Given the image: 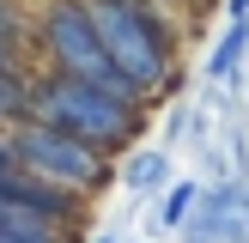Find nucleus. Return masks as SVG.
<instances>
[{
	"label": "nucleus",
	"mask_w": 249,
	"mask_h": 243,
	"mask_svg": "<svg viewBox=\"0 0 249 243\" xmlns=\"http://www.w3.org/2000/svg\"><path fill=\"white\" fill-rule=\"evenodd\" d=\"M91 12V31L104 43V55L122 67V79L158 104V97L177 91V49H182V31L170 18L164 0H85Z\"/></svg>",
	"instance_id": "1"
},
{
	"label": "nucleus",
	"mask_w": 249,
	"mask_h": 243,
	"mask_svg": "<svg viewBox=\"0 0 249 243\" xmlns=\"http://www.w3.org/2000/svg\"><path fill=\"white\" fill-rule=\"evenodd\" d=\"M146 116H152V104L116 97V91H104V85L61 79V73H43V67H36V79H31V122H49V128L73 134V140L97 146V152H109V158L134 152Z\"/></svg>",
	"instance_id": "2"
},
{
	"label": "nucleus",
	"mask_w": 249,
	"mask_h": 243,
	"mask_svg": "<svg viewBox=\"0 0 249 243\" xmlns=\"http://www.w3.org/2000/svg\"><path fill=\"white\" fill-rule=\"evenodd\" d=\"M31 61L43 73H61V79H85V85H104V91H116V97H140L128 79H122V67L104 55L85 0H43V6H36ZM140 104H146V97H140Z\"/></svg>",
	"instance_id": "3"
},
{
	"label": "nucleus",
	"mask_w": 249,
	"mask_h": 243,
	"mask_svg": "<svg viewBox=\"0 0 249 243\" xmlns=\"http://www.w3.org/2000/svg\"><path fill=\"white\" fill-rule=\"evenodd\" d=\"M12 146H18V164L24 170H36V176H49V182H61L67 194H79V201H91V194H104L109 182H116V164L122 158H109V152H97V146H85V140H73V134H61V128H49V122H12Z\"/></svg>",
	"instance_id": "4"
},
{
	"label": "nucleus",
	"mask_w": 249,
	"mask_h": 243,
	"mask_svg": "<svg viewBox=\"0 0 249 243\" xmlns=\"http://www.w3.org/2000/svg\"><path fill=\"white\" fill-rule=\"evenodd\" d=\"M182 231L189 243H249V182L219 176L213 189H201V207Z\"/></svg>",
	"instance_id": "5"
},
{
	"label": "nucleus",
	"mask_w": 249,
	"mask_h": 243,
	"mask_svg": "<svg viewBox=\"0 0 249 243\" xmlns=\"http://www.w3.org/2000/svg\"><path fill=\"white\" fill-rule=\"evenodd\" d=\"M0 194L18 201V207H31V213H43V219H61V225H79V219H85V201H79V194H67L61 182L36 176V170H24V164H12L6 176H0Z\"/></svg>",
	"instance_id": "6"
},
{
	"label": "nucleus",
	"mask_w": 249,
	"mask_h": 243,
	"mask_svg": "<svg viewBox=\"0 0 249 243\" xmlns=\"http://www.w3.org/2000/svg\"><path fill=\"white\" fill-rule=\"evenodd\" d=\"M116 182L128 194H158L170 182V146H134V152H122Z\"/></svg>",
	"instance_id": "7"
},
{
	"label": "nucleus",
	"mask_w": 249,
	"mask_h": 243,
	"mask_svg": "<svg viewBox=\"0 0 249 243\" xmlns=\"http://www.w3.org/2000/svg\"><path fill=\"white\" fill-rule=\"evenodd\" d=\"M243 61H249V18H225L213 55H207V79H213V85H231Z\"/></svg>",
	"instance_id": "8"
},
{
	"label": "nucleus",
	"mask_w": 249,
	"mask_h": 243,
	"mask_svg": "<svg viewBox=\"0 0 249 243\" xmlns=\"http://www.w3.org/2000/svg\"><path fill=\"white\" fill-rule=\"evenodd\" d=\"M195 207H201V182H164V189H158V207H152V225L158 231H182L195 219Z\"/></svg>",
	"instance_id": "9"
},
{
	"label": "nucleus",
	"mask_w": 249,
	"mask_h": 243,
	"mask_svg": "<svg viewBox=\"0 0 249 243\" xmlns=\"http://www.w3.org/2000/svg\"><path fill=\"white\" fill-rule=\"evenodd\" d=\"M31 36H36V6L31 0H0V49L31 55Z\"/></svg>",
	"instance_id": "10"
},
{
	"label": "nucleus",
	"mask_w": 249,
	"mask_h": 243,
	"mask_svg": "<svg viewBox=\"0 0 249 243\" xmlns=\"http://www.w3.org/2000/svg\"><path fill=\"white\" fill-rule=\"evenodd\" d=\"M182 128H189V109H170V116H164V140L177 146V134H182Z\"/></svg>",
	"instance_id": "11"
},
{
	"label": "nucleus",
	"mask_w": 249,
	"mask_h": 243,
	"mask_svg": "<svg viewBox=\"0 0 249 243\" xmlns=\"http://www.w3.org/2000/svg\"><path fill=\"white\" fill-rule=\"evenodd\" d=\"M225 18H249V0H225Z\"/></svg>",
	"instance_id": "12"
},
{
	"label": "nucleus",
	"mask_w": 249,
	"mask_h": 243,
	"mask_svg": "<svg viewBox=\"0 0 249 243\" xmlns=\"http://www.w3.org/2000/svg\"><path fill=\"white\" fill-rule=\"evenodd\" d=\"M91 243H116V237H91Z\"/></svg>",
	"instance_id": "13"
},
{
	"label": "nucleus",
	"mask_w": 249,
	"mask_h": 243,
	"mask_svg": "<svg viewBox=\"0 0 249 243\" xmlns=\"http://www.w3.org/2000/svg\"><path fill=\"white\" fill-rule=\"evenodd\" d=\"M0 243H18V237H0Z\"/></svg>",
	"instance_id": "14"
},
{
	"label": "nucleus",
	"mask_w": 249,
	"mask_h": 243,
	"mask_svg": "<svg viewBox=\"0 0 249 243\" xmlns=\"http://www.w3.org/2000/svg\"><path fill=\"white\" fill-rule=\"evenodd\" d=\"M31 6H43V0H31Z\"/></svg>",
	"instance_id": "15"
},
{
	"label": "nucleus",
	"mask_w": 249,
	"mask_h": 243,
	"mask_svg": "<svg viewBox=\"0 0 249 243\" xmlns=\"http://www.w3.org/2000/svg\"><path fill=\"white\" fill-rule=\"evenodd\" d=\"M0 128H6V122H0Z\"/></svg>",
	"instance_id": "16"
}]
</instances>
